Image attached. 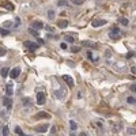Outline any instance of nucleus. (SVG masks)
Here are the masks:
<instances>
[{"label": "nucleus", "instance_id": "obj_1", "mask_svg": "<svg viewBox=\"0 0 136 136\" xmlns=\"http://www.w3.org/2000/svg\"><path fill=\"white\" fill-rule=\"evenodd\" d=\"M109 35H110V38H112V40H119V38H120V30L116 27V29H113V30L110 31V34H109Z\"/></svg>", "mask_w": 136, "mask_h": 136}, {"label": "nucleus", "instance_id": "obj_2", "mask_svg": "<svg viewBox=\"0 0 136 136\" xmlns=\"http://www.w3.org/2000/svg\"><path fill=\"white\" fill-rule=\"evenodd\" d=\"M25 46H26L30 52H34V51H35V49L38 48L37 44H34V42H30V41H26V42H25Z\"/></svg>", "mask_w": 136, "mask_h": 136}, {"label": "nucleus", "instance_id": "obj_3", "mask_svg": "<svg viewBox=\"0 0 136 136\" xmlns=\"http://www.w3.org/2000/svg\"><path fill=\"white\" fill-rule=\"evenodd\" d=\"M19 74H20V68H19V67H15L14 69H11L10 76H11L12 79H15V78H18V76H19Z\"/></svg>", "mask_w": 136, "mask_h": 136}, {"label": "nucleus", "instance_id": "obj_4", "mask_svg": "<svg viewBox=\"0 0 136 136\" xmlns=\"http://www.w3.org/2000/svg\"><path fill=\"white\" fill-rule=\"evenodd\" d=\"M105 23H106V20H103V19H94V20L91 22L93 27H99V26H103Z\"/></svg>", "mask_w": 136, "mask_h": 136}, {"label": "nucleus", "instance_id": "obj_5", "mask_svg": "<svg viewBox=\"0 0 136 136\" xmlns=\"http://www.w3.org/2000/svg\"><path fill=\"white\" fill-rule=\"evenodd\" d=\"M34 117H35V119H51V114L46 112H38Z\"/></svg>", "mask_w": 136, "mask_h": 136}, {"label": "nucleus", "instance_id": "obj_6", "mask_svg": "<svg viewBox=\"0 0 136 136\" xmlns=\"http://www.w3.org/2000/svg\"><path fill=\"white\" fill-rule=\"evenodd\" d=\"M45 102V94L44 93H38L37 94V103L38 105H44Z\"/></svg>", "mask_w": 136, "mask_h": 136}, {"label": "nucleus", "instance_id": "obj_7", "mask_svg": "<svg viewBox=\"0 0 136 136\" xmlns=\"http://www.w3.org/2000/svg\"><path fill=\"white\" fill-rule=\"evenodd\" d=\"M3 105L6 106L7 109H10V108H11V105H12V101H11V98L8 97V95L3 98Z\"/></svg>", "mask_w": 136, "mask_h": 136}, {"label": "nucleus", "instance_id": "obj_8", "mask_svg": "<svg viewBox=\"0 0 136 136\" xmlns=\"http://www.w3.org/2000/svg\"><path fill=\"white\" fill-rule=\"evenodd\" d=\"M1 7H4L6 10H14V4L10 1H1Z\"/></svg>", "mask_w": 136, "mask_h": 136}, {"label": "nucleus", "instance_id": "obj_9", "mask_svg": "<svg viewBox=\"0 0 136 136\" xmlns=\"http://www.w3.org/2000/svg\"><path fill=\"white\" fill-rule=\"evenodd\" d=\"M63 79H64V82H67V83H68V86H71V87L74 86V79H72L69 75H64Z\"/></svg>", "mask_w": 136, "mask_h": 136}, {"label": "nucleus", "instance_id": "obj_10", "mask_svg": "<svg viewBox=\"0 0 136 136\" xmlns=\"http://www.w3.org/2000/svg\"><path fill=\"white\" fill-rule=\"evenodd\" d=\"M48 128H49L48 125H40V127H37V128H35V131H37V132L44 133V132H46V131H48Z\"/></svg>", "mask_w": 136, "mask_h": 136}, {"label": "nucleus", "instance_id": "obj_11", "mask_svg": "<svg viewBox=\"0 0 136 136\" xmlns=\"http://www.w3.org/2000/svg\"><path fill=\"white\" fill-rule=\"evenodd\" d=\"M33 27L34 29H38V30H40V29H42V27H44V25H42V22H33Z\"/></svg>", "mask_w": 136, "mask_h": 136}, {"label": "nucleus", "instance_id": "obj_12", "mask_svg": "<svg viewBox=\"0 0 136 136\" xmlns=\"http://www.w3.org/2000/svg\"><path fill=\"white\" fill-rule=\"evenodd\" d=\"M67 26H68V20L67 19H63V20L59 22V27H61V29H64V27H67Z\"/></svg>", "mask_w": 136, "mask_h": 136}, {"label": "nucleus", "instance_id": "obj_13", "mask_svg": "<svg viewBox=\"0 0 136 136\" xmlns=\"http://www.w3.org/2000/svg\"><path fill=\"white\" fill-rule=\"evenodd\" d=\"M6 93H7V95H8V97H11V95H12V85H7Z\"/></svg>", "mask_w": 136, "mask_h": 136}, {"label": "nucleus", "instance_id": "obj_14", "mask_svg": "<svg viewBox=\"0 0 136 136\" xmlns=\"http://www.w3.org/2000/svg\"><path fill=\"white\" fill-rule=\"evenodd\" d=\"M69 125H71V129H72V131H76V129H78V124H76L74 120H71V121H69Z\"/></svg>", "mask_w": 136, "mask_h": 136}, {"label": "nucleus", "instance_id": "obj_15", "mask_svg": "<svg viewBox=\"0 0 136 136\" xmlns=\"http://www.w3.org/2000/svg\"><path fill=\"white\" fill-rule=\"evenodd\" d=\"M83 46H90V48H97V45L93 44V42H88V41H83Z\"/></svg>", "mask_w": 136, "mask_h": 136}, {"label": "nucleus", "instance_id": "obj_16", "mask_svg": "<svg viewBox=\"0 0 136 136\" xmlns=\"http://www.w3.org/2000/svg\"><path fill=\"white\" fill-rule=\"evenodd\" d=\"M1 135H3V136H8V127L4 125L3 128H1Z\"/></svg>", "mask_w": 136, "mask_h": 136}, {"label": "nucleus", "instance_id": "obj_17", "mask_svg": "<svg viewBox=\"0 0 136 136\" xmlns=\"http://www.w3.org/2000/svg\"><path fill=\"white\" fill-rule=\"evenodd\" d=\"M127 102H128L129 105H133V103H136V99L133 98V97H128V98H127Z\"/></svg>", "mask_w": 136, "mask_h": 136}, {"label": "nucleus", "instance_id": "obj_18", "mask_svg": "<svg viewBox=\"0 0 136 136\" xmlns=\"http://www.w3.org/2000/svg\"><path fill=\"white\" fill-rule=\"evenodd\" d=\"M7 75H8V68H1V76L6 78Z\"/></svg>", "mask_w": 136, "mask_h": 136}, {"label": "nucleus", "instance_id": "obj_19", "mask_svg": "<svg viewBox=\"0 0 136 136\" xmlns=\"http://www.w3.org/2000/svg\"><path fill=\"white\" fill-rule=\"evenodd\" d=\"M72 3L76 4V6H80V4L85 3V0H72Z\"/></svg>", "mask_w": 136, "mask_h": 136}, {"label": "nucleus", "instance_id": "obj_20", "mask_svg": "<svg viewBox=\"0 0 136 136\" xmlns=\"http://www.w3.org/2000/svg\"><path fill=\"white\" fill-rule=\"evenodd\" d=\"M120 23L124 25V26H127V25H128V20H127L125 18H120Z\"/></svg>", "mask_w": 136, "mask_h": 136}, {"label": "nucleus", "instance_id": "obj_21", "mask_svg": "<svg viewBox=\"0 0 136 136\" xmlns=\"http://www.w3.org/2000/svg\"><path fill=\"white\" fill-rule=\"evenodd\" d=\"M57 6H60V7L67 6V1H65V0H59V1H57Z\"/></svg>", "mask_w": 136, "mask_h": 136}, {"label": "nucleus", "instance_id": "obj_22", "mask_svg": "<svg viewBox=\"0 0 136 136\" xmlns=\"http://www.w3.org/2000/svg\"><path fill=\"white\" fill-rule=\"evenodd\" d=\"M0 34H1V37H4V35H7V34H8V31H7L4 27H1V31H0Z\"/></svg>", "mask_w": 136, "mask_h": 136}, {"label": "nucleus", "instance_id": "obj_23", "mask_svg": "<svg viewBox=\"0 0 136 136\" xmlns=\"http://www.w3.org/2000/svg\"><path fill=\"white\" fill-rule=\"evenodd\" d=\"M65 41H67V42H69V44H72V42H74V38L69 37V35H65Z\"/></svg>", "mask_w": 136, "mask_h": 136}, {"label": "nucleus", "instance_id": "obj_24", "mask_svg": "<svg viewBox=\"0 0 136 136\" xmlns=\"http://www.w3.org/2000/svg\"><path fill=\"white\" fill-rule=\"evenodd\" d=\"M61 94H63V91H61V90H60V91H56V93H54V95H56L57 98H61V97H63Z\"/></svg>", "mask_w": 136, "mask_h": 136}, {"label": "nucleus", "instance_id": "obj_25", "mask_svg": "<svg viewBox=\"0 0 136 136\" xmlns=\"http://www.w3.org/2000/svg\"><path fill=\"white\" fill-rule=\"evenodd\" d=\"M11 25H12V22H4V23H3V26H1V27H10Z\"/></svg>", "mask_w": 136, "mask_h": 136}, {"label": "nucleus", "instance_id": "obj_26", "mask_svg": "<svg viewBox=\"0 0 136 136\" xmlns=\"http://www.w3.org/2000/svg\"><path fill=\"white\" fill-rule=\"evenodd\" d=\"M71 51L76 53V52H79V51H80V49H79V46H72V48H71Z\"/></svg>", "mask_w": 136, "mask_h": 136}, {"label": "nucleus", "instance_id": "obj_27", "mask_svg": "<svg viewBox=\"0 0 136 136\" xmlns=\"http://www.w3.org/2000/svg\"><path fill=\"white\" fill-rule=\"evenodd\" d=\"M30 99H29V98H26V99H23V105H30Z\"/></svg>", "mask_w": 136, "mask_h": 136}, {"label": "nucleus", "instance_id": "obj_28", "mask_svg": "<svg viewBox=\"0 0 136 136\" xmlns=\"http://www.w3.org/2000/svg\"><path fill=\"white\" fill-rule=\"evenodd\" d=\"M48 15H49V18H51V19H53V17H54V12H53V11H49V12H48Z\"/></svg>", "mask_w": 136, "mask_h": 136}, {"label": "nucleus", "instance_id": "obj_29", "mask_svg": "<svg viewBox=\"0 0 136 136\" xmlns=\"http://www.w3.org/2000/svg\"><path fill=\"white\" fill-rule=\"evenodd\" d=\"M30 33L33 34V35H38V31H37V30H34V29H30Z\"/></svg>", "mask_w": 136, "mask_h": 136}, {"label": "nucleus", "instance_id": "obj_30", "mask_svg": "<svg viewBox=\"0 0 136 136\" xmlns=\"http://www.w3.org/2000/svg\"><path fill=\"white\" fill-rule=\"evenodd\" d=\"M128 133H129V135H132V133H135V129L129 128V129H128Z\"/></svg>", "mask_w": 136, "mask_h": 136}, {"label": "nucleus", "instance_id": "obj_31", "mask_svg": "<svg viewBox=\"0 0 136 136\" xmlns=\"http://www.w3.org/2000/svg\"><path fill=\"white\" fill-rule=\"evenodd\" d=\"M17 133H19V135H23V132H22V129H20V128H17Z\"/></svg>", "mask_w": 136, "mask_h": 136}, {"label": "nucleus", "instance_id": "obj_32", "mask_svg": "<svg viewBox=\"0 0 136 136\" xmlns=\"http://www.w3.org/2000/svg\"><path fill=\"white\" fill-rule=\"evenodd\" d=\"M4 54H6V51H4V49H1V51H0V56H4Z\"/></svg>", "mask_w": 136, "mask_h": 136}, {"label": "nucleus", "instance_id": "obj_33", "mask_svg": "<svg viewBox=\"0 0 136 136\" xmlns=\"http://www.w3.org/2000/svg\"><path fill=\"white\" fill-rule=\"evenodd\" d=\"M61 49H67V45H65V44H61Z\"/></svg>", "mask_w": 136, "mask_h": 136}, {"label": "nucleus", "instance_id": "obj_34", "mask_svg": "<svg viewBox=\"0 0 136 136\" xmlns=\"http://www.w3.org/2000/svg\"><path fill=\"white\" fill-rule=\"evenodd\" d=\"M132 90H133V91L136 93V85H132Z\"/></svg>", "mask_w": 136, "mask_h": 136}, {"label": "nucleus", "instance_id": "obj_35", "mask_svg": "<svg viewBox=\"0 0 136 136\" xmlns=\"http://www.w3.org/2000/svg\"><path fill=\"white\" fill-rule=\"evenodd\" d=\"M22 136H30V135H25V133H23V135H22Z\"/></svg>", "mask_w": 136, "mask_h": 136}, {"label": "nucleus", "instance_id": "obj_36", "mask_svg": "<svg viewBox=\"0 0 136 136\" xmlns=\"http://www.w3.org/2000/svg\"><path fill=\"white\" fill-rule=\"evenodd\" d=\"M71 136H75V135H71Z\"/></svg>", "mask_w": 136, "mask_h": 136}]
</instances>
